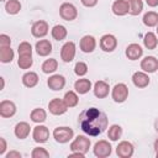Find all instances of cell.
<instances>
[{"label":"cell","instance_id":"1","mask_svg":"<svg viewBox=\"0 0 158 158\" xmlns=\"http://www.w3.org/2000/svg\"><path fill=\"white\" fill-rule=\"evenodd\" d=\"M78 125L80 126V130L84 133L95 137L101 135L107 128L109 118L104 111L96 107H89L79 114Z\"/></svg>","mask_w":158,"mask_h":158},{"label":"cell","instance_id":"2","mask_svg":"<svg viewBox=\"0 0 158 158\" xmlns=\"http://www.w3.org/2000/svg\"><path fill=\"white\" fill-rule=\"evenodd\" d=\"M90 139L86 137V136H83V135H79L74 138V141L70 143V151L72 152H78V153H83V154H86L89 152V148H90Z\"/></svg>","mask_w":158,"mask_h":158},{"label":"cell","instance_id":"3","mask_svg":"<svg viewBox=\"0 0 158 158\" xmlns=\"http://www.w3.org/2000/svg\"><path fill=\"white\" fill-rule=\"evenodd\" d=\"M73 136H74V131L67 126H59L53 130V138L58 143H67L73 138Z\"/></svg>","mask_w":158,"mask_h":158},{"label":"cell","instance_id":"4","mask_svg":"<svg viewBox=\"0 0 158 158\" xmlns=\"http://www.w3.org/2000/svg\"><path fill=\"white\" fill-rule=\"evenodd\" d=\"M111 98L115 102H125L126 99L128 98V88L126 84L123 83H118L116 84L114 88H112V91H111Z\"/></svg>","mask_w":158,"mask_h":158},{"label":"cell","instance_id":"5","mask_svg":"<svg viewBox=\"0 0 158 158\" xmlns=\"http://www.w3.org/2000/svg\"><path fill=\"white\" fill-rule=\"evenodd\" d=\"M59 15L65 21H73L78 17V10L77 7L70 2H63L59 6Z\"/></svg>","mask_w":158,"mask_h":158},{"label":"cell","instance_id":"6","mask_svg":"<svg viewBox=\"0 0 158 158\" xmlns=\"http://www.w3.org/2000/svg\"><path fill=\"white\" fill-rule=\"evenodd\" d=\"M93 152L94 154L98 157V158H105V157H109L112 152V147L111 144L105 141V139H101L99 142H96L94 144V148H93Z\"/></svg>","mask_w":158,"mask_h":158},{"label":"cell","instance_id":"7","mask_svg":"<svg viewBox=\"0 0 158 158\" xmlns=\"http://www.w3.org/2000/svg\"><path fill=\"white\" fill-rule=\"evenodd\" d=\"M48 109H49V112L52 115H56V116H59V115H63L67 112L68 110V106L67 104L64 102V100L59 99V98H54L52 99L49 102H48Z\"/></svg>","mask_w":158,"mask_h":158},{"label":"cell","instance_id":"8","mask_svg":"<svg viewBox=\"0 0 158 158\" xmlns=\"http://www.w3.org/2000/svg\"><path fill=\"white\" fill-rule=\"evenodd\" d=\"M75 43L69 41V42H65L63 46H62V49H60V58L63 62L65 63H70L74 57H75Z\"/></svg>","mask_w":158,"mask_h":158},{"label":"cell","instance_id":"9","mask_svg":"<svg viewBox=\"0 0 158 158\" xmlns=\"http://www.w3.org/2000/svg\"><path fill=\"white\" fill-rule=\"evenodd\" d=\"M100 48L104 52H114L117 47V40L114 35L106 33L100 38Z\"/></svg>","mask_w":158,"mask_h":158},{"label":"cell","instance_id":"10","mask_svg":"<svg viewBox=\"0 0 158 158\" xmlns=\"http://www.w3.org/2000/svg\"><path fill=\"white\" fill-rule=\"evenodd\" d=\"M32 138L36 143H44L49 138V130L43 125H37L36 127H33Z\"/></svg>","mask_w":158,"mask_h":158},{"label":"cell","instance_id":"11","mask_svg":"<svg viewBox=\"0 0 158 158\" xmlns=\"http://www.w3.org/2000/svg\"><path fill=\"white\" fill-rule=\"evenodd\" d=\"M48 30H49L48 23L43 20H38V21L33 22V25L31 27V33L36 38H42L48 33Z\"/></svg>","mask_w":158,"mask_h":158},{"label":"cell","instance_id":"12","mask_svg":"<svg viewBox=\"0 0 158 158\" xmlns=\"http://www.w3.org/2000/svg\"><path fill=\"white\" fill-rule=\"evenodd\" d=\"M133 152H135L133 144L128 141H122L116 147V154L120 158H130L133 156Z\"/></svg>","mask_w":158,"mask_h":158},{"label":"cell","instance_id":"13","mask_svg":"<svg viewBox=\"0 0 158 158\" xmlns=\"http://www.w3.org/2000/svg\"><path fill=\"white\" fill-rule=\"evenodd\" d=\"M141 69L146 73H154L158 70V59L153 56H147L141 60Z\"/></svg>","mask_w":158,"mask_h":158},{"label":"cell","instance_id":"14","mask_svg":"<svg viewBox=\"0 0 158 158\" xmlns=\"http://www.w3.org/2000/svg\"><path fill=\"white\" fill-rule=\"evenodd\" d=\"M47 85L49 89H52L54 91H59L65 86V78L60 74H53L48 78Z\"/></svg>","mask_w":158,"mask_h":158},{"label":"cell","instance_id":"15","mask_svg":"<svg viewBox=\"0 0 158 158\" xmlns=\"http://www.w3.org/2000/svg\"><path fill=\"white\" fill-rule=\"evenodd\" d=\"M16 114V105L11 100H2L0 102V116L4 118L12 117Z\"/></svg>","mask_w":158,"mask_h":158},{"label":"cell","instance_id":"16","mask_svg":"<svg viewBox=\"0 0 158 158\" xmlns=\"http://www.w3.org/2000/svg\"><path fill=\"white\" fill-rule=\"evenodd\" d=\"M111 10L116 16H125L130 14V4L127 0H115Z\"/></svg>","mask_w":158,"mask_h":158},{"label":"cell","instance_id":"17","mask_svg":"<svg viewBox=\"0 0 158 158\" xmlns=\"http://www.w3.org/2000/svg\"><path fill=\"white\" fill-rule=\"evenodd\" d=\"M132 83L135 86L143 89L149 84V77L146 72H135L132 75Z\"/></svg>","mask_w":158,"mask_h":158},{"label":"cell","instance_id":"18","mask_svg":"<svg viewBox=\"0 0 158 158\" xmlns=\"http://www.w3.org/2000/svg\"><path fill=\"white\" fill-rule=\"evenodd\" d=\"M79 47L84 53H91L96 47V40L93 36L86 35V36L81 37V40L79 42Z\"/></svg>","mask_w":158,"mask_h":158},{"label":"cell","instance_id":"19","mask_svg":"<svg viewBox=\"0 0 158 158\" xmlns=\"http://www.w3.org/2000/svg\"><path fill=\"white\" fill-rule=\"evenodd\" d=\"M126 57L130 59V60H137L142 57L143 54V49L139 44L137 43H131L126 47Z\"/></svg>","mask_w":158,"mask_h":158},{"label":"cell","instance_id":"20","mask_svg":"<svg viewBox=\"0 0 158 158\" xmlns=\"http://www.w3.org/2000/svg\"><path fill=\"white\" fill-rule=\"evenodd\" d=\"M94 95L99 99H105L109 93H110V86L106 81L104 80H98L95 84H94Z\"/></svg>","mask_w":158,"mask_h":158},{"label":"cell","instance_id":"21","mask_svg":"<svg viewBox=\"0 0 158 158\" xmlns=\"http://www.w3.org/2000/svg\"><path fill=\"white\" fill-rule=\"evenodd\" d=\"M30 131H31V127H30V125H28L27 122H25V121H21V122H19V123H16V126H15V128H14L15 136H16L17 138H20V139L27 138L28 135H30Z\"/></svg>","mask_w":158,"mask_h":158},{"label":"cell","instance_id":"22","mask_svg":"<svg viewBox=\"0 0 158 158\" xmlns=\"http://www.w3.org/2000/svg\"><path fill=\"white\" fill-rule=\"evenodd\" d=\"M36 52L41 57H47L52 52V43L48 40H40L36 43Z\"/></svg>","mask_w":158,"mask_h":158},{"label":"cell","instance_id":"23","mask_svg":"<svg viewBox=\"0 0 158 158\" xmlns=\"http://www.w3.org/2000/svg\"><path fill=\"white\" fill-rule=\"evenodd\" d=\"M74 89L78 94H86L90 89H91V81L86 78H81V79H78L75 83H74Z\"/></svg>","mask_w":158,"mask_h":158},{"label":"cell","instance_id":"24","mask_svg":"<svg viewBox=\"0 0 158 158\" xmlns=\"http://www.w3.org/2000/svg\"><path fill=\"white\" fill-rule=\"evenodd\" d=\"M22 84L26 88H33L38 84V75L35 72H27L22 75Z\"/></svg>","mask_w":158,"mask_h":158},{"label":"cell","instance_id":"25","mask_svg":"<svg viewBox=\"0 0 158 158\" xmlns=\"http://www.w3.org/2000/svg\"><path fill=\"white\" fill-rule=\"evenodd\" d=\"M30 117H31V120H32L33 122H36V123H42V122H44L46 118H47V112H46V110H43V109H41V107H36V109H33V110L31 111Z\"/></svg>","mask_w":158,"mask_h":158},{"label":"cell","instance_id":"26","mask_svg":"<svg viewBox=\"0 0 158 158\" xmlns=\"http://www.w3.org/2000/svg\"><path fill=\"white\" fill-rule=\"evenodd\" d=\"M143 23L147 26V27H154L158 25V12L156 11H148L143 15V19H142Z\"/></svg>","mask_w":158,"mask_h":158},{"label":"cell","instance_id":"27","mask_svg":"<svg viewBox=\"0 0 158 158\" xmlns=\"http://www.w3.org/2000/svg\"><path fill=\"white\" fill-rule=\"evenodd\" d=\"M51 35L56 41H62L67 37L68 31L63 25H56V26H53V28L51 31Z\"/></svg>","mask_w":158,"mask_h":158},{"label":"cell","instance_id":"28","mask_svg":"<svg viewBox=\"0 0 158 158\" xmlns=\"http://www.w3.org/2000/svg\"><path fill=\"white\" fill-rule=\"evenodd\" d=\"M143 43L147 49H156V47L158 46V38L153 32H147L144 35Z\"/></svg>","mask_w":158,"mask_h":158},{"label":"cell","instance_id":"29","mask_svg":"<svg viewBox=\"0 0 158 158\" xmlns=\"http://www.w3.org/2000/svg\"><path fill=\"white\" fill-rule=\"evenodd\" d=\"M58 68V62L56 58H49V59H46L43 63H42V72L44 74H51L53 72H56Z\"/></svg>","mask_w":158,"mask_h":158},{"label":"cell","instance_id":"30","mask_svg":"<svg viewBox=\"0 0 158 158\" xmlns=\"http://www.w3.org/2000/svg\"><path fill=\"white\" fill-rule=\"evenodd\" d=\"M14 51L11 47H0V62L1 63H11L14 59Z\"/></svg>","mask_w":158,"mask_h":158},{"label":"cell","instance_id":"31","mask_svg":"<svg viewBox=\"0 0 158 158\" xmlns=\"http://www.w3.org/2000/svg\"><path fill=\"white\" fill-rule=\"evenodd\" d=\"M5 10L10 15H16L21 10V2L19 0H7L5 4Z\"/></svg>","mask_w":158,"mask_h":158},{"label":"cell","instance_id":"32","mask_svg":"<svg viewBox=\"0 0 158 158\" xmlns=\"http://www.w3.org/2000/svg\"><path fill=\"white\" fill-rule=\"evenodd\" d=\"M63 100H64V102L67 104L68 107H74V106H77L78 102H79V98H78L77 93H74L73 90L67 91V93L64 94Z\"/></svg>","mask_w":158,"mask_h":158},{"label":"cell","instance_id":"33","mask_svg":"<svg viewBox=\"0 0 158 158\" xmlns=\"http://www.w3.org/2000/svg\"><path fill=\"white\" fill-rule=\"evenodd\" d=\"M122 136V127L120 125H111L107 131V137L111 141H118V138Z\"/></svg>","mask_w":158,"mask_h":158},{"label":"cell","instance_id":"34","mask_svg":"<svg viewBox=\"0 0 158 158\" xmlns=\"http://www.w3.org/2000/svg\"><path fill=\"white\" fill-rule=\"evenodd\" d=\"M130 4V14L132 16H137L143 10V1L142 0H127Z\"/></svg>","mask_w":158,"mask_h":158},{"label":"cell","instance_id":"35","mask_svg":"<svg viewBox=\"0 0 158 158\" xmlns=\"http://www.w3.org/2000/svg\"><path fill=\"white\" fill-rule=\"evenodd\" d=\"M32 64H33L32 56H19L17 65H19L21 69H28V68L32 67Z\"/></svg>","mask_w":158,"mask_h":158},{"label":"cell","instance_id":"36","mask_svg":"<svg viewBox=\"0 0 158 158\" xmlns=\"http://www.w3.org/2000/svg\"><path fill=\"white\" fill-rule=\"evenodd\" d=\"M19 56H32V46L28 42H21L17 48Z\"/></svg>","mask_w":158,"mask_h":158},{"label":"cell","instance_id":"37","mask_svg":"<svg viewBox=\"0 0 158 158\" xmlns=\"http://www.w3.org/2000/svg\"><path fill=\"white\" fill-rule=\"evenodd\" d=\"M31 157L32 158H48L49 157V152L46 148L36 147V148H33V151L31 153Z\"/></svg>","mask_w":158,"mask_h":158},{"label":"cell","instance_id":"38","mask_svg":"<svg viewBox=\"0 0 158 158\" xmlns=\"http://www.w3.org/2000/svg\"><path fill=\"white\" fill-rule=\"evenodd\" d=\"M74 73L78 75V77H84L86 73H88V65L86 63L84 62H78L74 67Z\"/></svg>","mask_w":158,"mask_h":158},{"label":"cell","instance_id":"39","mask_svg":"<svg viewBox=\"0 0 158 158\" xmlns=\"http://www.w3.org/2000/svg\"><path fill=\"white\" fill-rule=\"evenodd\" d=\"M10 46H11V38L5 33L0 35V47H10Z\"/></svg>","mask_w":158,"mask_h":158},{"label":"cell","instance_id":"40","mask_svg":"<svg viewBox=\"0 0 158 158\" xmlns=\"http://www.w3.org/2000/svg\"><path fill=\"white\" fill-rule=\"evenodd\" d=\"M80 1H81V4H83L85 7H94V6L98 4L99 0H80Z\"/></svg>","mask_w":158,"mask_h":158},{"label":"cell","instance_id":"41","mask_svg":"<svg viewBox=\"0 0 158 158\" xmlns=\"http://www.w3.org/2000/svg\"><path fill=\"white\" fill-rule=\"evenodd\" d=\"M6 148H7V144H6L5 138L4 137H0V156H2L5 153Z\"/></svg>","mask_w":158,"mask_h":158},{"label":"cell","instance_id":"42","mask_svg":"<svg viewBox=\"0 0 158 158\" xmlns=\"http://www.w3.org/2000/svg\"><path fill=\"white\" fill-rule=\"evenodd\" d=\"M21 153L17 152V151H10L7 154H6V158H21Z\"/></svg>","mask_w":158,"mask_h":158},{"label":"cell","instance_id":"43","mask_svg":"<svg viewBox=\"0 0 158 158\" xmlns=\"http://www.w3.org/2000/svg\"><path fill=\"white\" fill-rule=\"evenodd\" d=\"M146 2H147V5L151 6V7L158 6V0H146Z\"/></svg>","mask_w":158,"mask_h":158},{"label":"cell","instance_id":"44","mask_svg":"<svg viewBox=\"0 0 158 158\" xmlns=\"http://www.w3.org/2000/svg\"><path fill=\"white\" fill-rule=\"evenodd\" d=\"M153 146H154V149H156V152H158V138H157V139L154 141Z\"/></svg>","mask_w":158,"mask_h":158},{"label":"cell","instance_id":"45","mask_svg":"<svg viewBox=\"0 0 158 158\" xmlns=\"http://www.w3.org/2000/svg\"><path fill=\"white\" fill-rule=\"evenodd\" d=\"M0 80H1V89H0V90H2V89H4V86H5V80H4V78H2V77L0 78Z\"/></svg>","mask_w":158,"mask_h":158},{"label":"cell","instance_id":"46","mask_svg":"<svg viewBox=\"0 0 158 158\" xmlns=\"http://www.w3.org/2000/svg\"><path fill=\"white\" fill-rule=\"evenodd\" d=\"M154 128H156V131L158 132V117H157L156 121H154Z\"/></svg>","mask_w":158,"mask_h":158},{"label":"cell","instance_id":"47","mask_svg":"<svg viewBox=\"0 0 158 158\" xmlns=\"http://www.w3.org/2000/svg\"><path fill=\"white\" fill-rule=\"evenodd\" d=\"M156 157H157V158H158V152H157V153H156Z\"/></svg>","mask_w":158,"mask_h":158},{"label":"cell","instance_id":"48","mask_svg":"<svg viewBox=\"0 0 158 158\" xmlns=\"http://www.w3.org/2000/svg\"><path fill=\"white\" fill-rule=\"evenodd\" d=\"M157 35H158V25H157Z\"/></svg>","mask_w":158,"mask_h":158},{"label":"cell","instance_id":"49","mask_svg":"<svg viewBox=\"0 0 158 158\" xmlns=\"http://www.w3.org/2000/svg\"><path fill=\"white\" fill-rule=\"evenodd\" d=\"M0 1H4V0H0Z\"/></svg>","mask_w":158,"mask_h":158}]
</instances>
